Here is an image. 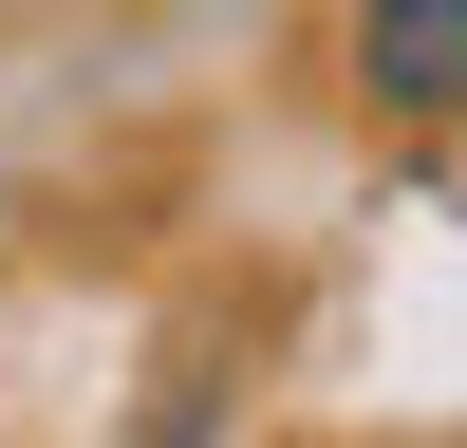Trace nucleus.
Instances as JSON below:
<instances>
[{
	"label": "nucleus",
	"mask_w": 467,
	"mask_h": 448,
	"mask_svg": "<svg viewBox=\"0 0 467 448\" xmlns=\"http://www.w3.org/2000/svg\"><path fill=\"white\" fill-rule=\"evenodd\" d=\"M356 94L393 112V131H449V94H467V0H374V19H356Z\"/></svg>",
	"instance_id": "f257e3e1"
}]
</instances>
